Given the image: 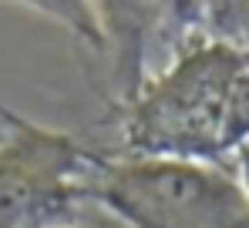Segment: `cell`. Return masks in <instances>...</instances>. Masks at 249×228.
Here are the masks:
<instances>
[{"instance_id": "3", "label": "cell", "mask_w": 249, "mask_h": 228, "mask_svg": "<svg viewBox=\"0 0 249 228\" xmlns=\"http://www.w3.org/2000/svg\"><path fill=\"white\" fill-rule=\"evenodd\" d=\"M0 228H71L108 154L0 101Z\"/></svg>"}, {"instance_id": "1", "label": "cell", "mask_w": 249, "mask_h": 228, "mask_svg": "<svg viewBox=\"0 0 249 228\" xmlns=\"http://www.w3.org/2000/svg\"><path fill=\"white\" fill-rule=\"evenodd\" d=\"M122 154L226 164L249 148V47L185 34L172 64L118 111Z\"/></svg>"}, {"instance_id": "2", "label": "cell", "mask_w": 249, "mask_h": 228, "mask_svg": "<svg viewBox=\"0 0 249 228\" xmlns=\"http://www.w3.org/2000/svg\"><path fill=\"white\" fill-rule=\"evenodd\" d=\"M91 201L122 228H249V198L229 164L111 154Z\"/></svg>"}, {"instance_id": "4", "label": "cell", "mask_w": 249, "mask_h": 228, "mask_svg": "<svg viewBox=\"0 0 249 228\" xmlns=\"http://www.w3.org/2000/svg\"><path fill=\"white\" fill-rule=\"evenodd\" d=\"M236 175H239V185H243V191L249 198V148L236 154Z\"/></svg>"}]
</instances>
